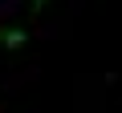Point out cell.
<instances>
[{
    "label": "cell",
    "mask_w": 122,
    "mask_h": 113,
    "mask_svg": "<svg viewBox=\"0 0 122 113\" xmlns=\"http://www.w3.org/2000/svg\"><path fill=\"white\" fill-rule=\"evenodd\" d=\"M0 44H4V48H20V44H29V32L16 28V24H4V28H0Z\"/></svg>",
    "instance_id": "6da1fadb"
},
{
    "label": "cell",
    "mask_w": 122,
    "mask_h": 113,
    "mask_svg": "<svg viewBox=\"0 0 122 113\" xmlns=\"http://www.w3.org/2000/svg\"><path fill=\"white\" fill-rule=\"evenodd\" d=\"M41 8H45V0H33V12H41Z\"/></svg>",
    "instance_id": "7a4b0ae2"
}]
</instances>
